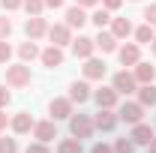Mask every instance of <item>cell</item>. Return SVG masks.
<instances>
[{
    "label": "cell",
    "mask_w": 156,
    "mask_h": 153,
    "mask_svg": "<svg viewBox=\"0 0 156 153\" xmlns=\"http://www.w3.org/2000/svg\"><path fill=\"white\" fill-rule=\"evenodd\" d=\"M93 129H96V126H93V120L87 114H72L69 117V132H72V138H78V141H81V138H90Z\"/></svg>",
    "instance_id": "6da1fadb"
},
{
    "label": "cell",
    "mask_w": 156,
    "mask_h": 153,
    "mask_svg": "<svg viewBox=\"0 0 156 153\" xmlns=\"http://www.w3.org/2000/svg\"><path fill=\"white\" fill-rule=\"evenodd\" d=\"M6 84H9V87H27V84H30V66H27V63L6 66Z\"/></svg>",
    "instance_id": "7a4b0ae2"
},
{
    "label": "cell",
    "mask_w": 156,
    "mask_h": 153,
    "mask_svg": "<svg viewBox=\"0 0 156 153\" xmlns=\"http://www.w3.org/2000/svg\"><path fill=\"white\" fill-rule=\"evenodd\" d=\"M111 87H114L117 93H135L138 90V81H135V75H132V72H126V69H123V72H117L114 75V81H111Z\"/></svg>",
    "instance_id": "3957f363"
},
{
    "label": "cell",
    "mask_w": 156,
    "mask_h": 153,
    "mask_svg": "<svg viewBox=\"0 0 156 153\" xmlns=\"http://www.w3.org/2000/svg\"><path fill=\"white\" fill-rule=\"evenodd\" d=\"M141 114H144V105L141 102H123L120 111H117V117L123 123H141Z\"/></svg>",
    "instance_id": "277c9868"
},
{
    "label": "cell",
    "mask_w": 156,
    "mask_h": 153,
    "mask_svg": "<svg viewBox=\"0 0 156 153\" xmlns=\"http://www.w3.org/2000/svg\"><path fill=\"white\" fill-rule=\"evenodd\" d=\"M93 48H96V42H93L90 36H78V39H72V54H75L78 60L93 57Z\"/></svg>",
    "instance_id": "5b68a950"
},
{
    "label": "cell",
    "mask_w": 156,
    "mask_h": 153,
    "mask_svg": "<svg viewBox=\"0 0 156 153\" xmlns=\"http://www.w3.org/2000/svg\"><path fill=\"white\" fill-rule=\"evenodd\" d=\"M48 111H51V120H66V117H72V99H51Z\"/></svg>",
    "instance_id": "8992f818"
},
{
    "label": "cell",
    "mask_w": 156,
    "mask_h": 153,
    "mask_svg": "<svg viewBox=\"0 0 156 153\" xmlns=\"http://www.w3.org/2000/svg\"><path fill=\"white\" fill-rule=\"evenodd\" d=\"M33 135H36L42 144H48L51 138H57V126H54V120H42V123H33Z\"/></svg>",
    "instance_id": "52a82bcc"
},
{
    "label": "cell",
    "mask_w": 156,
    "mask_h": 153,
    "mask_svg": "<svg viewBox=\"0 0 156 153\" xmlns=\"http://www.w3.org/2000/svg\"><path fill=\"white\" fill-rule=\"evenodd\" d=\"M117 57L123 66H135L138 60H141V48H138V42H129V45H123L120 51H117Z\"/></svg>",
    "instance_id": "ba28073f"
},
{
    "label": "cell",
    "mask_w": 156,
    "mask_h": 153,
    "mask_svg": "<svg viewBox=\"0 0 156 153\" xmlns=\"http://www.w3.org/2000/svg\"><path fill=\"white\" fill-rule=\"evenodd\" d=\"M105 60H99V57H87L84 60V78H90V81H96V78L105 75Z\"/></svg>",
    "instance_id": "9c48e42d"
},
{
    "label": "cell",
    "mask_w": 156,
    "mask_h": 153,
    "mask_svg": "<svg viewBox=\"0 0 156 153\" xmlns=\"http://www.w3.org/2000/svg\"><path fill=\"white\" fill-rule=\"evenodd\" d=\"M93 126L102 129V132H111V129L117 126V117L111 114V108H99V114L93 117Z\"/></svg>",
    "instance_id": "30bf717a"
},
{
    "label": "cell",
    "mask_w": 156,
    "mask_h": 153,
    "mask_svg": "<svg viewBox=\"0 0 156 153\" xmlns=\"http://www.w3.org/2000/svg\"><path fill=\"white\" fill-rule=\"evenodd\" d=\"M9 126H12V132H15V135H24V132L33 129V117L27 114V111H18V114L9 120Z\"/></svg>",
    "instance_id": "8fae6325"
},
{
    "label": "cell",
    "mask_w": 156,
    "mask_h": 153,
    "mask_svg": "<svg viewBox=\"0 0 156 153\" xmlns=\"http://www.w3.org/2000/svg\"><path fill=\"white\" fill-rule=\"evenodd\" d=\"M87 15H84V6H69V9H66V27H69V30H72V27H84V24H87Z\"/></svg>",
    "instance_id": "7c38bea8"
},
{
    "label": "cell",
    "mask_w": 156,
    "mask_h": 153,
    "mask_svg": "<svg viewBox=\"0 0 156 153\" xmlns=\"http://www.w3.org/2000/svg\"><path fill=\"white\" fill-rule=\"evenodd\" d=\"M93 99H96L99 108H114L117 105V90L114 87H99L96 93H93Z\"/></svg>",
    "instance_id": "4fadbf2b"
},
{
    "label": "cell",
    "mask_w": 156,
    "mask_h": 153,
    "mask_svg": "<svg viewBox=\"0 0 156 153\" xmlns=\"http://www.w3.org/2000/svg\"><path fill=\"white\" fill-rule=\"evenodd\" d=\"M48 39H51V45H69V42H72L66 24H54V27H48Z\"/></svg>",
    "instance_id": "5bb4252c"
},
{
    "label": "cell",
    "mask_w": 156,
    "mask_h": 153,
    "mask_svg": "<svg viewBox=\"0 0 156 153\" xmlns=\"http://www.w3.org/2000/svg\"><path fill=\"white\" fill-rule=\"evenodd\" d=\"M39 57H42V63H45L48 69H54V66H63V51H60V45H51V48H45Z\"/></svg>",
    "instance_id": "9a60e30c"
},
{
    "label": "cell",
    "mask_w": 156,
    "mask_h": 153,
    "mask_svg": "<svg viewBox=\"0 0 156 153\" xmlns=\"http://www.w3.org/2000/svg\"><path fill=\"white\" fill-rule=\"evenodd\" d=\"M69 99L78 102V105L87 102V99H90V87H87V81H72V84H69Z\"/></svg>",
    "instance_id": "2e32d148"
},
{
    "label": "cell",
    "mask_w": 156,
    "mask_h": 153,
    "mask_svg": "<svg viewBox=\"0 0 156 153\" xmlns=\"http://www.w3.org/2000/svg\"><path fill=\"white\" fill-rule=\"evenodd\" d=\"M129 138L135 141V144H150V138H153V129L147 126V123H132V132Z\"/></svg>",
    "instance_id": "e0dca14e"
},
{
    "label": "cell",
    "mask_w": 156,
    "mask_h": 153,
    "mask_svg": "<svg viewBox=\"0 0 156 153\" xmlns=\"http://www.w3.org/2000/svg\"><path fill=\"white\" fill-rule=\"evenodd\" d=\"M24 30H27V36H30V39H39L42 33H48L45 18H39V15H30V18H27V24H24Z\"/></svg>",
    "instance_id": "ac0fdd59"
},
{
    "label": "cell",
    "mask_w": 156,
    "mask_h": 153,
    "mask_svg": "<svg viewBox=\"0 0 156 153\" xmlns=\"http://www.w3.org/2000/svg\"><path fill=\"white\" fill-rule=\"evenodd\" d=\"M153 78H156V69L150 63H141V60H138L135 63V81L138 84H153Z\"/></svg>",
    "instance_id": "d6986e66"
},
{
    "label": "cell",
    "mask_w": 156,
    "mask_h": 153,
    "mask_svg": "<svg viewBox=\"0 0 156 153\" xmlns=\"http://www.w3.org/2000/svg\"><path fill=\"white\" fill-rule=\"evenodd\" d=\"M111 33H114L117 39H126L129 33H132V24H129V18H114V21H111Z\"/></svg>",
    "instance_id": "ffe728a7"
},
{
    "label": "cell",
    "mask_w": 156,
    "mask_h": 153,
    "mask_svg": "<svg viewBox=\"0 0 156 153\" xmlns=\"http://www.w3.org/2000/svg\"><path fill=\"white\" fill-rule=\"evenodd\" d=\"M93 42H96V48H102V51H114L117 48V36L114 33H105V30H99V36Z\"/></svg>",
    "instance_id": "44dd1931"
},
{
    "label": "cell",
    "mask_w": 156,
    "mask_h": 153,
    "mask_svg": "<svg viewBox=\"0 0 156 153\" xmlns=\"http://www.w3.org/2000/svg\"><path fill=\"white\" fill-rule=\"evenodd\" d=\"M138 102L141 105H156V87L153 84H141L138 87Z\"/></svg>",
    "instance_id": "7402d4cb"
},
{
    "label": "cell",
    "mask_w": 156,
    "mask_h": 153,
    "mask_svg": "<svg viewBox=\"0 0 156 153\" xmlns=\"http://www.w3.org/2000/svg\"><path fill=\"white\" fill-rule=\"evenodd\" d=\"M135 39H138V45H150V42L156 39L153 24H144V27H138V30H135Z\"/></svg>",
    "instance_id": "603a6c76"
},
{
    "label": "cell",
    "mask_w": 156,
    "mask_h": 153,
    "mask_svg": "<svg viewBox=\"0 0 156 153\" xmlns=\"http://www.w3.org/2000/svg\"><path fill=\"white\" fill-rule=\"evenodd\" d=\"M18 54H21V60H24V63H30V60H33V57H39L42 51H39V48H36V42L30 39V42H24V45H21V48H18Z\"/></svg>",
    "instance_id": "cb8c5ba5"
},
{
    "label": "cell",
    "mask_w": 156,
    "mask_h": 153,
    "mask_svg": "<svg viewBox=\"0 0 156 153\" xmlns=\"http://www.w3.org/2000/svg\"><path fill=\"white\" fill-rule=\"evenodd\" d=\"M90 21H93V24H96L99 30H102V27H105V24H108V21H111V12H108V9H105V6H102V9H96V12H93V15H90Z\"/></svg>",
    "instance_id": "d4e9b609"
},
{
    "label": "cell",
    "mask_w": 156,
    "mask_h": 153,
    "mask_svg": "<svg viewBox=\"0 0 156 153\" xmlns=\"http://www.w3.org/2000/svg\"><path fill=\"white\" fill-rule=\"evenodd\" d=\"M57 153H81V141L78 138H66V141H60Z\"/></svg>",
    "instance_id": "484cf974"
},
{
    "label": "cell",
    "mask_w": 156,
    "mask_h": 153,
    "mask_svg": "<svg viewBox=\"0 0 156 153\" xmlns=\"http://www.w3.org/2000/svg\"><path fill=\"white\" fill-rule=\"evenodd\" d=\"M135 150V141L132 138H117L114 141V153H132Z\"/></svg>",
    "instance_id": "4316f807"
},
{
    "label": "cell",
    "mask_w": 156,
    "mask_h": 153,
    "mask_svg": "<svg viewBox=\"0 0 156 153\" xmlns=\"http://www.w3.org/2000/svg\"><path fill=\"white\" fill-rule=\"evenodd\" d=\"M24 9H27L30 15H42V9H45V0H24Z\"/></svg>",
    "instance_id": "83f0119b"
},
{
    "label": "cell",
    "mask_w": 156,
    "mask_h": 153,
    "mask_svg": "<svg viewBox=\"0 0 156 153\" xmlns=\"http://www.w3.org/2000/svg\"><path fill=\"white\" fill-rule=\"evenodd\" d=\"M0 153H18L15 138H0Z\"/></svg>",
    "instance_id": "f1b7e54d"
},
{
    "label": "cell",
    "mask_w": 156,
    "mask_h": 153,
    "mask_svg": "<svg viewBox=\"0 0 156 153\" xmlns=\"http://www.w3.org/2000/svg\"><path fill=\"white\" fill-rule=\"evenodd\" d=\"M9 57H12V48H9V42H6V39H0V63H6Z\"/></svg>",
    "instance_id": "f546056e"
},
{
    "label": "cell",
    "mask_w": 156,
    "mask_h": 153,
    "mask_svg": "<svg viewBox=\"0 0 156 153\" xmlns=\"http://www.w3.org/2000/svg\"><path fill=\"white\" fill-rule=\"evenodd\" d=\"M9 33H12V21H9V18H0V39H6Z\"/></svg>",
    "instance_id": "4dcf8cb0"
},
{
    "label": "cell",
    "mask_w": 156,
    "mask_h": 153,
    "mask_svg": "<svg viewBox=\"0 0 156 153\" xmlns=\"http://www.w3.org/2000/svg\"><path fill=\"white\" fill-rule=\"evenodd\" d=\"M24 153H51V150H48V147H45L42 141H36V144H30V147H27Z\"/></svg>",
    "instance_id": "1f68e13d"
},
{
    "label": "cell",
    "mask_w": 156,
    "mask_h": 153,
    "mask_svg": "<svg viewBox=\"0 0 156 153\" xmlns=\"http://www.w3.org/2000/svg\"><path fill=\"white\" fill-rule=\"evenodd\" d=\"M144 18H147V24H156V3L144 9Z\"/></svg>",
    "instance_id": "d6a6232c"
},
{
    "label": "cell",
    "mask_w": 156,
    "mask_h": 153,
    "mask_svg": "<svg viewBox=\"0 0 156 153\" xmlns=\"http://www.w3.org/2000/svg\"><path fill=\"white\" fill-rule=\"evenodd\" d=\"M0 6L3 9H18V6H24V0H0Z\"/></svg>",
    "instance_id": "836d02e7"
},
{
    "label": "cell",
    "mask_w": 156,
    "mask_h": 153,
    "mask_svg": "<svg viewBox=\"0 0 156 153\" xmlns=\"http://www.w3.org/2000/svg\"><path fill=\"white\" fill-rule=\"evenodd\" d=\"M90 153H114V147H108V144H93Z\"/></svg>",
    "instance_id": "e575fe53"
},
{
    "label": "cell",
    "mask_w": 156,
    "mask_h": 153,
    "mask_svg": "<svg viewBox=\"0 0 156 153\" xmlns=\"http://www.w3.org/2000/svg\"><path fill=\"white\" fill-rule=\"evenodd\" d=\"M6 105H9V90L0 84V108H6Z\"/></svg>",
    "instance_id": "d590c367"
},
{
    "label": "cell",
    "mask_w": 156,
    "mask_h": 153,
    "mask_svg": "<svg viewBox=\"0 0 156 153\" xmlns=\"http://www.w3.org/2000/svg\"><path fill=\"white\" fill-rule=\"evenodd\" d=\"M102 3H105V9H108V12H114V9H120V3H123V0H102Z\"/></svg>",
    "instance_id": "8d00e7d4"
},
{
    "label": "cell",
    "mask_w": 156,
    "mask_h": 153,
    "mask_svg": "<svg viewBox=\"0 0 156 153\" xmlns=\"http://www.w3.org/2000/svg\"><path fill=\"white\" fill-rule=\"evenodd\" d=\"M63 3H66V0H45V6H48V9H60Z\"/></svg>",
    "instance_id": "74e56055"
},
{
    "label": "cell",
    "mask_w": 156,
    "mask_h": 153,
    "mask_svg": "<svg viewBox=\"0 0 156 153\" xmlns=\"http://www.w3.org/2000/svg\"><path fill=\"white\" fill-rule=\"evenodd\" d=\"M75 3H78V6H84V9H87V6H96L99 0H75Z\"/></svg>",
    "instance_id": "f35d334b"
},
{
    "label": "cell",
    "mask_w": 156,
    "mask_h": 153,
    "mask_svg": "<svg viewBox=\"0 0 156 153\" xmlns=\"http://www.w3.org/2000/svg\"><path fill=\"white\" fill-rule=\"evenodd\" d=\"M6 123H9V117H6V114H3V111H0V132L6 129Z\"/></svg>",
    "instance_id": "ab89813d"
},
{
    "label": "cell",
    "mask_w": 156,
    "mask_h": 153,
    "mask_svg": "<svg viewBox=\"0 0 156 153\" xmlns=\"http://www.w3.org/2000/svg\"><path fill=\"white\" fill-rule=\"evenodd\" d=\"M147 150H150V153H156V135L150 138V144H147Z\"/></svg>",
    "instance_id": "60d3db41"
},
{
    "label": "cell",
    "mask_w": 156,
    "mask_h": 153,
    "mask_svg": "<svg viewBox=\"0 0 156 153\" xmlns=\"http://www.w3.org/2000/svg\"><path fill=\"white\" fill-rule=\"evenodd\" d=\"M150 51H153V54H156V39H153V42H150Z\"/></svg>",
    "instance_id": "b9f144b4"
}]
</instances>
